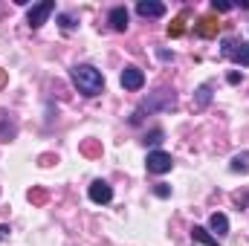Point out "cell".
Returning <instances> with one entry per match:
<instances>
[{"mask_svg":"<svg viewBox=\"0 0 249 246\" xmlns=\"http://www.w3.org/2000/svg\"><path fill=\"white\" fill-rule=\"evenodd\" d=\"M136 12L142 18H162L165 15V3H160V0H139L136 3Z\"/></svg>","mask_w":249,"mask_h":246,"instance_id":"7","label":"cell"},{"mask_svg":"<svg viewBox=\"0 0 249 246\" xmlns=\"http://www.w3.org/2000/svg\"><path fill=\"white\" fill-rule=\"evenodd\" d=\"M142 84H145V72H142L139 67H127L122 72V87L124 90L136 93V90H142Z\"/></svg>","mask_w":249,"mask_h":246,"instance_id":"5","label":"cell"},{"mask_svg":"<svg viewBox=\"0 0 249 246\" xmlns=\"http://www.w3.org/2000/svg\"><path fill=\"white\" fill-rule=\"evenodd\" d=\"M61 26H64V29H72V26H75V20H72L70 15H61Z\"/></svg>","mask_w":249,"mask_h":246,"instance_id":"18","label":"cell"},{"mask_svg":"<svg viewBox=\"0 0 249 246\" xmlns=\"http://www.w3.org/2000/svg\"><path fill=\"white\" fill-rule=\"evenodd\" d=\"M209 102H212V84H203V87L197 90V102H194V105H197V107H206Z\"/></svg>","mask_w":249,"mask_h":246,"instance_id":"12","label":"cell"},{"mask_svg":"<svg viewBox=\"0 0 249 246\" xmlns=\"http://www.w3.org/2000/svg\"><path fill=\"white\" fill-rule=\"evenodd\" d=\"M72 84L78 87L81 96L93 99V96H99V93L105 90V75H102L93 64H75V67H72Z\"/></svg>","mask_w":249,"mask_h":246,"instance_id":"1","label":"cell"},{"mask_svg":"<svg viewBox=\"0 0 249 246\" xmlns=\"http://www.w3.org/2000/svg\"><path fill=\"white\" fill-rule=\"evenodd\" d=\"M212 9H214V12H229V9H232V3H217V0H214V3H212Z\"/></svg>","mask_w":249,"mask_h":246,"instance_id":"17","label":"cell"},{"mask_svg":"<svg viewBox=\"0 0 249 246\" xmlns=\"http://www.w3.org/2000/svg\"><path fill=\"white\" fill-rule=\"evenodd\" d=\"M145 142H151V145H157V142H162V130H151V133L145 136Z\"/></svg>","mask_w":249,"mask_h":246,"instance_id":"15","label":"cell"},{"mask_svg":"<svg viewBox=\"0 0 249 246\" xmlns=\"http://www.w3.org/2000/svg\"><path fill=\"white\" fill-rule=\"evenodd\" d=\"M145 165H148L151 174H168L171 165H174V159H171V154H165V151H151L148 159H145Z\"/></svg>","mask_w":249,"mask_h":246,"instance_id":"2","label":"cell"},{"mask_svg":"<svg viewBox=\"0 0 249 246\" xmlns=\"http://www.w3.org/2000/svg\"><path fill=\"white\" fill-rule=\"evenodd\" d=\"M191 238H194L197 244H203V246H217V238H214L206 226H194V229H191Z\"/></svg>","mask_w":249,"mask_h":246,"instance_id":"10","label":"cell"},{"mask_svg":"<svg viewBox=\"0 0 249 246\" xmlns=\"http://www.w3.org/2000/svg\"><path fill=\"white\" fill-rule=\"evenodd\" d=\"M3 238H9V226H0V241Z\"/></svg>","mask_w":249,"mask_h":246,"instance_id":"19","label":"cell"},{"mask_svg":"<svg viewBox=\"0 0 249 246\" xmlns=\"http://www.w3.org/2000/svg\"><path fill=\"white\" fill-rule=\"evenodd\" d=\"M249 168V154H244V157H235L232 159V171H247Z\"/></svg>","mask_w":249,"mask_h":246,"instance_id":"13","label":"cell"},{"mask_svg":"<svg viewBox=\"0 0 249 246\" xmlns=\"http://www.w3.org/2000/svg\"><path fill=\"white\" fill-rule=\"evenodd\" d=\"M223 55H229L241 67H249V41H223Z\"/></svg>","mask_w":249,"mask_h":246,"instance_id":"3","label":"cell"},{"mask_svg":"<svg viewBox=\"0 0 249 246\" xmlns=\"http://www.w3.org/2000/svg\"><path fill=\"white\" fill-rule=\"evenodd\" d=\"M107 20H110V26H113L116 32H124V29H127V20H130V15H127V9H124V6H116V9H110Z\"/></svg>","mask_w":249,"mask_h":246,"instance_id":"9","label":"cell"},{"mask_svg":"<svg viewBox=\"0 0 249 246\" xmlns=\"http://www.w3.org/2000/svg\"><path fill=\"white\" fill-rule=\"evenodd\" d=\"M154 191H157V197H168V194H171V188H168L165 183H157V188H154Z\"/></svg>","mask_w":249,"mask_h":246,"instance_id":"16","label":"cell"},{"mask_svg":"<svg viewBox=\"0 0 249 246\" xmlns=\"http://www.w3.org/2000/svg\"><path fill=\"white\" fill-rule=\"evenodd\" d=\"M90 200L93 203H99V206H105V203H110L113 200V188L105 183V180H96V183H90Z\"/></svg>","mask_w":249,"mask_h":246,"instance_id":"6","label":"cell"},{"mask_svg":"<svg viewBox=\"0 0 249 246\" xmlns=\"http://www.w3.org/2000/svg\"><path fill=\"white\" fill-rule=\"evenodd\" d=\"M183 23H186V15H180V18L174 20V26H168V35H171V38H177V35H183Z\"/></svg>","mask_w":249,"mask_h":246,"instance_id":"14","label":"cell"},{"mask_svg":"<svg viewBox=\"0 0 249 246\" xmlns=\"http://www.w3.org/2000/svg\"><path fill=\"white\" fill-rule=\"evenodd\" d=\"M55 12V3L53 0H44V3H38V6H32L29 9V18H26V23L32 26V29H38V26H44L47 23V18Z\"/></svg>","mask_w":249,"mask_h":246,"instance_id":"4","label":"cell"},{"mask_svg":"<svg viewBox=\"0 0 249 246\" xmlns=\"http://www.w3.org/2000/svg\"><path fill=\"white\" fill-rule=\"evenodd\" d=\"M0 78H3V75H0Z\"/></svg>","mask_w":249,"mask_h":246,"instance_id":"20","label":"cell"},{"mask_svg":"<svg viewBox=\"0 0 249 246\" xmlns=\"http://www.w3.org/2000/svg\"><path fill=\"white\" fill-rule=\"evenodd\" d=\"M197 35H203V38L217 35V20H214V18H200V23H197Z\"/></svg>","mask_w":249,"mask_h":246,"instance_id":"11","label":"cell"},{"mask_svg":"<svg viewBox=\"0 0 249 246\" xmlns=\"http://www.w3.org/2000/svg\"><path fill=\"white\" fill-rule=\"evenodd\" d=\"M209 232H214V238L220 241V238H226L229 235V217L223 214V211H214L212 214V220H209Z\"/></svg>","mask_w":249,"mask_h":246,"instance_id":"8","label":"cell"}]
</instances>
